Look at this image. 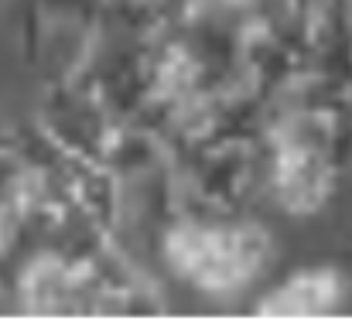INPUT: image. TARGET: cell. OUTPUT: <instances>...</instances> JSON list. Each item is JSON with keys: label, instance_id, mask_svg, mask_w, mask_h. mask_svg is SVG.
Returning a JSON list of instances; mask_svg holds the SVG:
<instances>
[{"label": "cell", "instance_id": "8992f818", "mask_svg": "<svg viewBox=\"0 0 352 331\" xmlns=\"http://www.w3.org/2000/svg\"><path fill=\"white\" fill-rule=\"evenodd\" d=\"M17 168V133L0 119V174Z\"/></svg>", "mask_w": 352, "mask_h": 331}, {"label": "cell", "instance_id": "277c9868", "mask_svg": "<svg viewBox=\"0 0 352 331\" xmlns=\"http://www.w3.org/2000/svg\"><path fill=\"white\" fill-rule=\"evenodd\" d=\"M342 297H346V284L339 270L311 266V270H298L291 280L274 287L256 304V315L260 318H322V315H332L342 304Z\"/></svg>", "mask_w": 352, "mask_h": 331}, {"label": "cell", "instance_id": "6da1fadb", "mask_svg": "<svg viewBox=\"0 0 352 331\" xmlns=\"http://www.w3.org/2000/svg\"><path fill=\"white\" fill-rule=\"evenodd\" d=\"M267 229L233 219V212H185L164 232L168 266L199 294L233 297L270 263Z\"/></svg>", "mask_w": 352, "mask_h": 331}, {"label": "cell", "instance_id": "3957f363", "mask_svg": "<svg viewBox=\"0 0 352 331\" xmlns=\"http://www.w3.org/2000/svg\"><path fill=\"white\" fill-rule=\"evenodd\" d=\"M260 154L267 157V185L274 198L280 202V209L294 216H311L329 202L339 181V171L332 168V161L298 150V147H280V144H263V140H260Z\"/></svg>", "mask_w": 352, "mask_h": 331}, {"label": "cell", "instance_id": "7a4b0ae2", "mask_svg": "<svg viewBox=\"0 0 352 331\" xmlns=\"http://www.w3.org/2000/svg\"><path fill=\"white\" fill-rule=\"evenodd\" d=\"M110 0H21L24 48L58 62V79L76 69L107 21Z\"/></svg>", "mask_w": 352, "mask_h": 331}, {"label": "cell", "instance_id": "5b68a950", "mask_svg": "<svg viewBox=\"0 0 352 331\" xmlns=\"http://www.w3.org/2000/svg\"><path fill=\"white\" fill-rule=\"evenodd\" d=\"M206 0H126V21L140 31H161L192 17Z\"/></svg>", "mask_w": 352, "mask_h": 331}]
</instances>
